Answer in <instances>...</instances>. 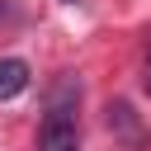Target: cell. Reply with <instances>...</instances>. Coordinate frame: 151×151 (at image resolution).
I'll return each instance as SVG.
<instances>
[{"label": "cell", "instance_id": "obj_1", "mask_svg": "<svg viewBox=\"0 0 151 151\" xmlns=\"http://www.w3.org/2000/svg\"><path fill=\"white\" fill-rule=\"evenodd\" d=\"M66 94H80V85L61 80V94L47 104V118H42V127H38V151H76V146H80L76 104H66Z\"/></svg>", "mask_w": 151, "mask_h": 151}, {"label": "cell", "instance_id": "obj_2", "mask_svg": "<svg viewBox=\"0 0 151 151\" xmlns=\"http://www.w3.org/2000/svg\"><path fill=\"white\" fill-rule=\"evenodd\" d=\"M28 90V61L19 57H0V99H14Z\"/></svg>", "mask_w": 151, "mask_h": 151}, {"label": "cell", "instance_id": "obj_3", "mask_svg": "<svg viewBox=\"0 0 151 151\" xmlns=\"http://www.w3.org/2000/svg\"><path fill=\"white\" fill-rule=\"evenodd\" d=\"M109 127H118L123 137H137V123H132V109H127V104H109Z\"/></svg>", "mask_w": 151, "mask_h": 151}, {"label": "cell", "instance_id": "obj_4", "mask_svg": "<svg viewBox=\"0 0 151 151\" xmlns=\"http://www.w3.org/2000/svg\"><path fill=\"white\" fill-rule=\"evenodd\" d=\"M146 90H151V71H146Z\"/></svg>", "mask_w": 151, "mask_h": 151}, {"label": "cell", "instance_id": "obj_5", "mask_svg": "<svg viewBox=\"0 0 151 151\" xmlns=\"http://www.w3.org/2000/svg\"><path fill=\"white\" fill-rule=\"evenodd\" d=\"M0 14H5V0H0Z\"/></svg>", "mask_w": 151, "mask_h": 151}, {"label": "cell", "instance_id": "obj_6", "mask_svg": "<svg viewBox=\"0 0 151 151\" xmlns=\"http://www.w3.org/2000/svg\"><path fill=\"white\" fill-rule=\"evenodd\" d=\"M66 5H76V0H66Z\"/></svg>", "mask_w": 151, "mask_h": 151}]
</instances>
